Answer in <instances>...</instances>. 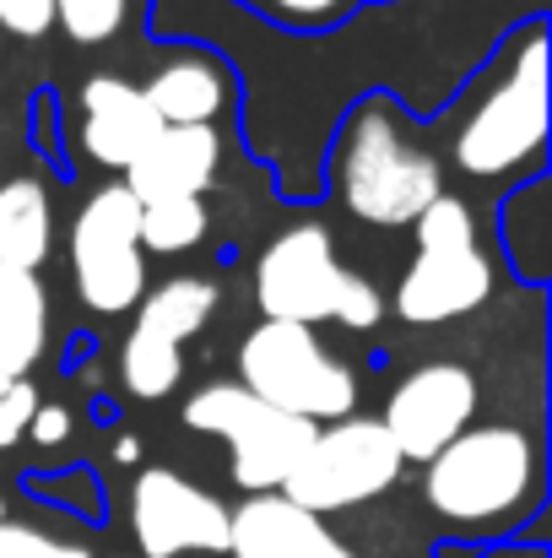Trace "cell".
<instances>
[{"instance_id":"cell-1","label":"cell","mask_w":552,"mask_h":558,"mask_svg":"<svg viewBox=\"0 0 552 558\" xmlns=\"http://www.w3.org/2000/svg\"><path fill=\"white\" fill-rule=\"evenodd\" d=\"M422 505L455 537H493L542 505V445L520 423H471L422 461Z\"/></svg>"},{"instance_id":"cell-2","label":"cell","mask_w":552,"mask_h":558,"mask_svg":"<svg viewBox=\"0 0 552 558\" xmlns=\"http://www.w3.org/2000/svg\"><path fill=\"white\" fill-rule=\"evenodd\" d=\"M542 147H548V27L526 22L520 38L504 49L499 76L461 120L450 153L466 180L493 185L542 163Z\"/></svg>"},{"instance_id":"cell-3","label":"cell","mask_w":552,"mask_h":558,"mask_svg":"<svg viewBox=\"0 0 552 558\" xmlns=\"http://www.w3.org/2000/svg\"><path fill=\"white\" fill-rule=\"evenodd\" d=\"M331 174H336V195L347 217H358L368 228H412L444 195L439 158L395 125L384 98H364L347 114Z\"/></svg>"},{"instance_id":"cell-4","label":"cell","mask_w":552,"mask_h":558,"mask_svg":"<svg viewBox=\"0 0 552 558\" xmlns=\"http://www.w3.org/2000/svg\"><path fill=\"white\" fill-rule=\"evenodd\" d=\"M255 304L266 320H287V326H309V331L326 320L347 326V331H368L384 320L379 288L336 255L331 228H320V222H293L260 250Z\"/></svg>"},{"instance_id":"cell-5","label":"cell","mask_w":552,"mask_h":558,"mask_svg":"<svg viewBox=\"0 0 552 558\" xmlns=\"http://www.w3.org/2000/svg\"><path fill=\"white\" fill-rule=\"evenodd\" d=\"M417 255L395 282V320L406 326H444L461 315H477L493 299V260L477 239V217L466 201L439 195L412 222Z\"/></svg>"},{"instance_id":"cell-6","label":"cell","mask_w":552,"mask_h":558,"mask_svg":"<svg viewBox=\"0 0 552 558\" xmlns=\"http://www.w3.org/2000/svg\"><path fill=\"white\" fill-rule=\"evenodd\" d=\"M238 385L287 412V417H304L315 428L326 423H342L353 417L358 407V374L347 359H336L320 331L309 326H287V320H260L244 331L238 342Z\"/></svg>"},{"instance_id":"cell-7","label":"cell","mask_w":552,"mask_h":558,"mask_svg":"<svg viewBox=\"0 0 552 558\" xmlns=\"http://www.w3.org/2000/svg\"><path fill=\"white\" fill-rule=\"evenodd\" d=\"M184 428L211 434V439L228 445V477H233V488H244V499L249 494H277L287 483V472L298 466V456L309 450V439H315V423L255 401L238 379L200 385L184 401Z\"/></svg>"},{"instance_id":"cell-8","label":"cell","mask_w":552,"mask_h":558,"mask_svg":"<svg viewBox=\"0 0 552 558\" xmlns=\"http://www.w3.org/2000/svg\"><path fill=\"white\" fill-rule=\"evenodd\" d=\"M401 450L390 445V434L379 428V417H342L315 428L309 450L298 456V466L287 472V483L277 488L287 505L309 510L315 521L358 510L368 499H384L401 483Z\"/></svg>"},{"instance_id":"cell-9","label":"cell","mask_w":552,"mask_h":558,"mask_svg":"<svg viewBox=\"0 0 552 558\" xmlns=\"http://www.w3.org/2000/svg\"><path fill=\"white\" fill-rule=\"evenodd\" d=\"M71 282L93 315H131L147 293L142 206L125 185H98L65 228Z\"/></svg>"},{"instance_id":"cell-10","label":"cell","mask_w":552,"mask_h":558,"mask_svg":"<svg viewBox=\"0 0 552 558\" xmlns=\"http://www.w3.org/2000/svg\"><path fill=\"white\" fill-rule=\"evenodd\" d=\"M217 315V282L211 277H169L163 288L142 293L131 337L120 348V379L136 401H163L180 390L184 374V342L206 331Z\"/></svg>"},{"instance_id":"cell-11","label":"cell","mask_w":552,"mask_h":558,"mask_svg":"<svg viewBox=\"0 0 552 558\" xmlns=\"http://www.w3.org/2000/svg\"><path fill=\"white\" fill-rule=\"evenodd\" d=\"M477 407H482L477 374L455 359H428L395 379V390L384 396L379 428L390 434L401 461H433L450 439L471 428Z\"/></svg>"},{"instance_id":"cell-12","label":"cell","mask_w":552,"mask_h":558,"mask_svg":"<svg viewBox=\"0 0 552 558\" xmlns=\"http://www.w3.org/2000/svg\"><path fill=\"white\" fill-rule=\"evenodd\" d=\"M131 532L142 558L228 554V505L180 472L152 466L131 488Z\"/></svg>"},{"instance_id":"cell-13","label":"cell","mask_w":552,"mask_h":558,"mask_svg":"<svg viewBox=\"0 0 552 558\" xmlns=\"http://www.w3.org/2000/svg\"><path fill=\"white\" fill-rule=\"evenodd\" d=\"M76 104H82V153L98 169H114V174H125L147 153V142L163 131L158 114L147 109L142 87L125 82V76H109V71L87 76Z\"/></svg>"},{"instance_id":"cell-14","label":"cell","mask_w":552,"mask_h":558,"mask_svg":"<svg viewBox=\"0 0 552 558\" xmlns=\"http://www.w3.org/2000/svg\"><path fill=\"white\" fill-rule=\"evenodd\" d=\"M228 554L233 558H358L347 543L326 532L309 510L287 505L282 494H249L228 510Z\"/></svg>"},{"instance_id":"cell-15","label":"cell","mask_w":552,"mask_h":558,"mask_svg":"<svg viewBox=\"0 0 552 558\" xmlns=\"http://www.w3.org/2000/svg\"><path fill=\"white\" fill-rule=\"evenodd\" d=\"M222 169V136L217 125H163L147 153L125 169V190L136 206L147 201H180V195H206Z\"/></svg>"},{"instance_id":"cell-16","label":"cell","mask_w":552,"mask_h":558,"mask_svg":"<svg viewBox=\"0 0 552 558\" xmlns=\"http://www.w3.org/2000/svg\"><path fill=\"white\" fill-rule=\"evenodd\" d=\"M142 98L158 114V125H217V114L233 104V76L217 54L180 49L142 82Z\"/></svg>"},{"instance_id":"cell-17","label":"cell","mask_w":552,"mask_h":558,"mask_svg":"<svg viewBox=\"0 0 552 558\" xmlns=\"http://www.w3.org/2000/svg\"><path fill=\"white\" fill-rule=\"evenodd\" d=\"M49 348V293L38 271L0 266V374L27 379Z\"/></svg>"},{"instance_id":"cell-18","label":"cell","mask_w":552,"mask_h":558,"mask_svg":"<svg viewBox=\"0 0 552 558\" xmlns=\"http://www.w3.org/2000/svg\"><path fill=\"white\" fill-rule=\"evenodd\" d=\"M54 250V201L33 174L0 180V266L38 271Z\"/></svg>"},{"instance_id":"cell-19","label":"cell","mask_w":552,"mask_h":558,"mask_svg":"<svg viewBox=\"0 0 552 558\" xmlns=\"http://www.w3.org/2000/svg\"><path fill=\"white\" fill-rule=\"evenodd\" d=\"M499 239L510 250V260L520 266L526 282H548L552 266V201H548V174H531L499 206Z\"/></svg>"},{"instance_id":"cell-20","label":"cell","mask_w":552,"mask_h":558,"mask_svg":"<svg viewBox=\"0 0 552 558\" xmlns=\"http://www.w3.org/2000/svg\"><path fill=\"white\" fill-rule=\"evenodd\" d=\"M206 201L180 195V201H147L142 206V250L152 255H184L206 239Z\"/></svg>"},{"instance_id":"cell-21","label":"cell","mask_w":552,"mask_h":558,"mask_svg":"<svg viewBox=\"0 0 552 558\" xmlns=\"http://www.w3.org/2000/svg\"><path fill=\"white\" fill-rule=\"evenodd\" d=\"M125 16H131V0H54V27H65V38L82 49L120 38Z\"/></svg>"},{"instance_id":"cell-22","label":"cell","mask_w":552,"mask_h":558,"mask_svg":"<svg viewBox=\"0 0 552 558\" xmlns=\"http://www.w3.org/2000/svg\"><path fill=\"white\" fill-rule=\"evenodd\" d=\"M38 401H44V396H38L33 379H5V374H0V450L22 445V434H27Z\"/></svg>"},{"instance_id":"cell-23","label":"cell","mask_w":552,"mask_h":558,"mask_svg":"<svg viewBox=\"0 0 552 558\" xmlns=\"http://www.w3.org/2000/svg\"><path fill=\"white\" fill-rule=\"evenodd\" d=\"M0 558H93L82 543H60L38 526H22V521H5L0 526Z\"/></svg>"},{"instance_id":"cell-24","label":"cell","mask_w":552,"mask_h":558,"mask_svg":"<svg viewBox=\"0 0 552 558\" xmlns=\"http://www.w3.org/2000/svg\"><path fill=\"white\" fill-rule=\"evenodd\" d=\"M249 5H255L260 16L282 22V27H326V22L342 16L347 0H249Z\"/></svg>"},{"instance_id":"cell-25","label":"cell","mask_w":552,"mask_h":558,"mask_svg":"<svg viewBox=\"0 0 552 558\" xmlns=\"http://www.w3.org/2000/svg\"><path fill=\"white\" fill-rule=\"evenodd\" d=\"M27 494L38 499H60V505H82L87 515H98V483L87 472H60V477H27Z\"/></svg>"},{"instance_id":"cell-26","label":"cell","mask_w":552,"mask_h":558,"mask_svg":"<svg viewBox=\"0 0 552 558\" xmlns=\"http://www.w3.org/2000/svg\"><path fill=\"white\" fill-rule=\"evenodd\" d=\"M0 27L11 38H44L54 27V0H0Z\"/></svg>"},{"instance_id":"cell-27","label":"cell","mask_w":552,"mask_h":558,"mask_svg":"<svg viewBox=\"0 0 552 558\" xmlns=\"http://www.w3.org/2000/svg\"><path fill=\"white\" fill-rule=\"evenodd\" d=\"M65 434H71V412L60 401H38V412H33V423H27L22 439H33L38 450H49V445H65Z\"/></svg>"},{"instance_id":"cell-28","label":"cell","mask_w":552,"mask_h":558,"mask_svg":"<svg viewBox=\"0 0 552 558\" xmlns=\"http://www.w3.org/2000/svg\"><path fill=\"white\" fill-rule=\"evenodd\" d=\"M136 456H142V439H131V434H125V439L114 445V461H136Z\"/></svg>"},{"instance_id":"cell-29","label":"cell","mask_w":552,"mask_h":558,"mask_svg":"<svg viewBox=\"0 0 552 558\" xmlns=\"http://www.w3.org/2000/svg\"><path fill=\"white\" fill-rule=\"evenodd\" d=\"M504 558H548L542 548H526V554H504Z\"/></svg>"},{"instance_id":"cell-30","label":"cell","mask_w":552,"mask_h":558,"mask_svg":"<svg viewBox=\"0 0 552 558\" xmlns=\"http://www.w3.org/2000/svg\"><path fill=\"white\" fill-rule=\"evenodd\" d=\"M5 521H11V515H5V499H0V526H5Z\"/></svg>"}]
</instances>
